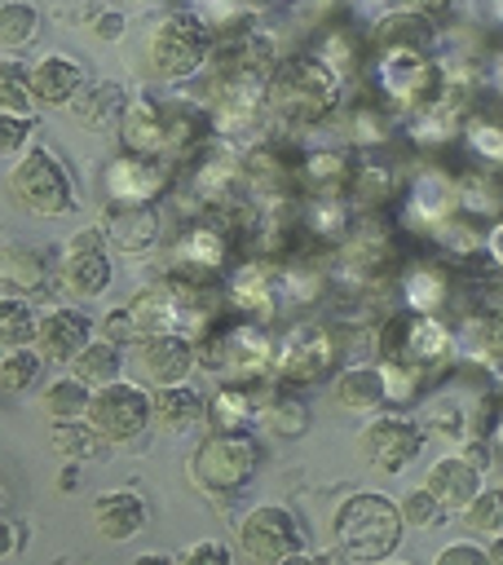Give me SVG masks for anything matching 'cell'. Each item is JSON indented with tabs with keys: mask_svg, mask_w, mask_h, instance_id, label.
<instances>
[{
	"mask_svg": "<svg viewBox=\"0 0 503 565\" xmlns=\"http://www.w3.org/2000/svg\"><path fill=\"white\" fill-rule=\"evenodd\" d=\"M344 75L322 53L278 57L269 75V115L282 128H313L340 110Z\"/></svg>",
	"mask_w": 503,
	"mask_h": 565,
	"instance_id": "obj_1",
	"label": "cell"
},
{
	"mask_svg": "<svg viewBox=\"0 0 503 565\" xmlns=\"http://www.w3.org/2000/svg\"><path fill=\"white\" fill-rule=\"evenodd\" d=\"M406 530L402 503H393L388 494L375 490H353L340 499L335 516H331V539L349 552V561H384L397 552Z\"/></svg>",
	"mask_w": 503,
	"mask_h": 565,
	"instance_id": "obj_2",
	"label": "cell"
},
{
	"mask_svg": "<svg viewBox=\"0 0 503 565\" xmlns=\"http://www.w3.org/2000/svg\"><path fill=\"white\" fill-rule=\"evenodd\" d=\"M375 349L379 358L388 362H406L415 366L419 375H432V371H446L463 358V344L459 335L441 322V313H415V309H397L379 322L375 331Z\"/></svg>",
	"mask_w": 503,
	"mask_h": 565,
	"instance_id": "obj_3",
	"label": "cell"
},
{
	"mask_svg": "<svg viewBox=\"0 0 503 565\" xmlns=\"http://www.w3.org/2000/svg\"><path fill=\"white\" fill-rule=\"evenodd\" d=\"M212 49H216L212 22L194 9H176L154 22L146 40V62L163 84H190L212 66Z\"/></svg>",
	"mask_w": 503,
	"mask_h": 565,
	"instance_id": "obj_4",
	"label": "cell"
},
{
	"mask_svg": "<svg viewBox=\"0 0 503 565\" xmlns=\"http://www.w3.org/2000/svg\"><path fill=\"white\" fill-rule=\"evenodd\" d=\"M441 84H446V71L424 49H379V53H371V88L397 115H415V110L432 106Z\"/></svg>",
	"mask_w": 503,
	"mask_h": 565,
	"instance_id": "obj_5",
	"label": "cell"
},
{
	"mask_svg": "<svg viewBox=\"0 0 503 565\" xmlns=\"http://www.w3.org/2000/svg\"><path fill=\"white\" fill-rule=\"evenodd\" d=\"M260 468V441L252 433H212L185 459V477L207 499H234Z\"/></svg>",
	"mask_w": 503,
	"mask_h": 565,
	"instance_id": "obj_6",
	"label": "cell"
},
{
	"mask_svg": "<svg viewBox=\"0 0 503 565\" xmlns=\"http://www.w3.org/2000/svg\"><path fill=\"white\" fill-rule=\"evenodd\" d=\"M9 194L31 216H66L75 212V177L49 146H31L22 159L9 163Z\"/></svg>",
	"mask_w": 503,
	"mask_h": 565,
	"instance_id": "obj_7",
	"label": "cell"
},
{
	"mask_svg": "<svg viewBox=\"0 0 503 565\" xmlns=\"http://www.w3.org/2000/svg\"><path fill=\"white\" fill-rule=\"evenodd\" d=\"M88 424H93L110 446H132V441H141L146 428L154 424V388L132 384V380H115V384L93 388Z\"/></svg>",
	"mask_w": 503,
	"mask_h": 565,
	"instance_id": "obj_8",
	"label": "cell"
},
{
	"mask_svg": "<svg viewBox=\"0 0 503 565\" xmlns=\"http://www.w3.org/2000/svg\"><path fill=\"white\" fill-rule=\"evenodd\" d=\"M304 547H309L304 543V525L287 503H256L238 521V552L247 561L282 565V561H300Z\"/></svg>",
	"mask_w": 503,
	"mask_h": 565,
	"instance_id": "obj_9",
	"label": "cell"
},
{
	"mask_svg": "<svg viewBox=\"0 0 503 565\" xmlns=\"http://www.w3.org/2000/svg\"><path fill=\"white\" fill-rule=\"evenodd\" d=\"M229 260H234V238L216 221L185 225L176 243L168 247V274L190 278V282H225V274L234 269Z\"/></svg>",
	"mask_w": 503,
	"mask_h": 565,
	"instance_id": "obj_10",
	"label": "cell"
},
{
	"mask_svg": "<svg viewBox=\"0 0 503 565\" xmlns=\"http://www.w3.org/2000/svg\"><path fill=\"white\" fill-rule=\"evenodd\" d=\"M424 437H428L424 419H410L402 411H375V419H366L357 433V450L371 468L393 477L415 463V455L424 450Z\"/></svg>",
	"mask_w": 503,
	"mask_h": 565,
	"instance_id": "obj_11",
	"label": "cell"
},
{
	"mask_svg": "<svg viewBox=\"0 0 503 565\" xmlns=\"http://www.w3.org/2000/svg\"><path fill=\"white\" fill-rule=\"evenodd\" d=\"M225 300L238 318L269 322L287 300H282V260L278 256H247L225 274Z\"/></svg>",
	"mask_w": 503,
	"mask_h": 565,
	"instance_id": "obj_12",
	"label": "cell"
},
{
	"mask_svg": "<svg viewBox=\"0 0 503 565\" xmlns=\"http://www.w3.org/2000/svg\"><path fill=\"white\" fill-rule=\"evenodd\" d=\"M172 185V159L163 154H137L119 150L101 168V194L106 203H159Z\"/></svg>",
	"mask_w": 503,
	"mask_h": 565,
	"instance_id": "obj_13",
	"label": "cell"
},
{
	"mask_svg": "<svg viewBox=\"0 0 503 565\" xmlns=\"http://www.w3.org/2000/svg\"><path fill=\"white\" fill-rule=\"evenodd\" d=\"M335 366V335L318 322H304L296 327L282 344H278V358H274V380L278 384H291V388H309L318 380H327Z\"/></svg>",
	"mask_w": 503,
	"mask_h": 565,
	"instance_id": "obj_14",
	"label": "cell"
},
{
	"mask_svg": "<svg viewBox=\"0 0 503 565\" xmlns=\"http://www.w3.org/2000/svg\"><path fill=\"white\" fill-rule=\"evenodd\" d=\"M459 207H463L459 203V172H446V168H419L402 190V221L419 234H432Z\"/></svg>",
	"mask_w": 503,
	"mask_h": 565,
	"instance_id": "obj_15",
	"label": "cell"
},
{
	"mask_svg": "<svg viewBox=\"0 0 503 565\" xmlns=\"http://www.w3.org/2000/svg\"><path fill=\"white\" fill-rule=\"evenodd\" d=\"M137 366L150 384H181L199 366V340L190 331H154L137 340Z\"/></svg>",
	"mask_w": 503,
	"mask_h": 565,
	"instance_id": "obj_16",
	"label": "cell"
},
{
	"mask_svg": "<svg viewBox=\"0 0 503 565\" xmlns=\"http://www.w3.org/2000/svg\"><path fill=\"white\" fill-rule=\"evenodd\" d=\"M97 225L106 230V243L115 252H124V256L150 252L159 243V234H163V216H159L154 203H106Z\"/></svg>",
	"mask_w": 503,
	"mask_h": 565,
	"instance_id": "obj_17",
	"label": "cell"
},
{
	"mask_svg": "<svg viewBox=\"0 0 503 565\" xmlns=\"http://www.w3.org/2000/svg\"><path fill=\"white\" fill-rule=\"evenodd\" d=\"M269 384L274 380H265V384L221 380V388L207 397V424H212V433H252L260 424Z\"/></svg>",
	"mask_w": 503,
	"mask_h": 565,
	"instance_id": "obj_18",
	"label": "cell"
},
{
	"mask_svg": "<svg viewBox=\"0 0 503 565\" xmlns=\"http://www.w3.org/2000/svg\"><path fill=\"white\" fill-rule=\"evenodd\" d=\"M168 137H172V110L154 102L150 93H137L119 119V146L137 154H163L168 159Z\"/></svg>",
	"mask_w": 503,
	"mask_h": 565,
	"instance_id": "obj_19",
	"label": "cell"
},
{
	"mask_svg": "<svg viewBox=\"0 0 503 565\" xmlns=\"http://www.w3.org/2000/svg\"><path fill=\"white\" fill-rule=\"evenodd\" d=\"M62 287L79 300H97L110 291V278H115V265H110V252L106 243H66L62 247Z\"/></svg>",
	"mask_w": 503,
	"mask_h": 565,
	"instance_id": "obj_20",
	"label": "cell"
},
{
	"mask_svg": "<svg viewBox=\"0 0 503 565\" xmlns=\"http://www.w3.org/2000/svg\"><path fill=\"white\" fill-rule=\"evenodd\" d=\"M366 40H371V53H379V49H424V53H432L441 44V35L432 26V13L410 9V4L379 13Z\"/></svg>",
	"mask_w": 503,
	"mask_h": 565,
	"instance_id": "obj_21",
	"label": "cell"
},
{
	"mask_svg": "<svg viewBox=\"0 0 503 565\" xmlns=\"http://www.w3.org/2000/svg\"><path fill=\"white\" fill-rule=\"evenodd\" d=\"M146 521H150L146 499H141L137 490H128V486L101 490V494L93 499V530H97L106 543H128V539H137V534L146 530Z\"/></svg>",
	"mask_w": 503,
	"mask_h": 565,
	"instance_id": "obj_22",
	"label": "cell"
},
{
	"mask_svg": "<svg viewBox=\"0 0 503 565\" xmlns=\"http://www.w3.org/2000/svg\"><path fill=\"white\" fill-rule=\"evenodd\" d=\"M331 397L335 406L353 411V415H375L388 406V375L384 362H353L331 380Z\"/></svg>",
	"mask_w": 503,
	"mask_h": 565,
	"instance_id": "obj_23",
	"label": "cell"
},
{
	"mask_svg": "<svg viewBox=\"0 0 503 565\" xmlns=\"http://www.w3.org/2000/svg\"><path fill=\"white\" fill-rule=\"evenodd\" d=\"M397 287H402L406 309H415V313H441L450 305L454 274L441 260H406L402 274H397Z\"/></svg>",
	"mask_w": 503,
	"mask_h": 565,
	"instance_id": "obj_24",
	"label": "cell"
},
{
	"mask_svg": "<svg viewBox=\"0 0 503 565\" xmlns=\"http://www.w3.org/2000/svg\"><path fill=\"white\" fill-rule=\"evenodd\" d=\"M93 340V322H88V313H79V309H71V305H57V309H49V313H40V331H35V344H40V353L49 358V362H75V353L84 349Z\"/></svg>",
	"mask_w": 503,
	"mask_h": 565,
	"instance_id": "obj_25",
	"label": "cell"
},
{
	"mask_svg": "<svg viewBox=\"0 0 503 565\" xmlns=\"http://www.w3.org/2000/svg\"><path fill=\"white\" fill-rule=\"evenodd\" d=\"M88 84V71H84V62L79 57H71V53H44L35 66H31V88H35V97H40V106H71L75 97H79V88Z\"/></svg>",
	"mask_w": 503,
	"mask_h": 565,
	"instance_id": "obj_26",
	"label": "cell"
},
{
	"mask_svg": "<svg viewBox=\"0 0 503 565\" xmlns=\"http://www.w3.org/2000/svg\"><path fill=\"white\" fill-rule=\"evenodd\" d=\"M357 159L344 146H313L300 159V190L304 194H349Z\"/></svg>",
	"mask_w": 503,
	"mask_h": 565,
	"instance_id": "obj_27",
	"label": "cell"
},
{
	"mask_svg": "<svg viewBox=\"0 0 503 565\" xmlns=\"http://www.w3.org/2000/svg\"><path fill=\"white\" fill-rule=\"evenodd\" d=\"M124 110H128V93H124V84H115V79H88V84L79 88V97L66 106V115H71L79 128H88V132H106L110 124L119 128Z\"/></svg>",
	"mask_w": 503,
	"mask_h": 565,
	"instance_id": "obj_28",
	"label": "cell"
},
{
	"mask_svg": "<svg viewBox=\"0 0 503 565\" xmlns=\"http://www.w3.org/2000/svg\"><path fill=\"white\" fill-rule=\"evenodd\" d=\"M424 486L441 499V508H446V512H459V508H468V503H472V494L481 490V468H477L463 450H454V455H441V459L428 468Z\"/></svg>",
	"mask_w": 503,
	"mask_h": 565,
	"instance_id": "obj_29",
	"label": "cell"
},
{
	"mask_svg": "<svg viewBox=\"0 0 503 565\" xmlns=\"http://www.w3.org/2000/svg\"><path fill=\"white\" fill-rule=\"evenodd\" d=\"M260 424L282 437V441H296L309 433V402H304V388H291V384H269L265 393V411H260Z\"/></svg>",
	"mask_w": 503,
	"mask_h": 565,
	"instance_id": "obj_30",
	"label": "cell"
},
{
	"mask_svg": "<svg viewBox=\"0 0 503 565\" xmlns=\"http://www.w3.org/2000/svg\"><path fill=\"white\" fill-rule=\"evenodd\" d=\"M481 221H485V216L459 207V212L446 216L428 238L437 243V252H441L446 260L463 265V260H472V256H485V230H481Z\"/></svg>",
	"mask_w": 503,
	"mask_h": 565,
	"instance_id": "obj_31",
	"label": "cell"
},
{
	"mask_svg": "<svg viewBox=\"0 0 503 565\" xmlns=\"http://www.w3.org/2000/svg\"><path fill=\"white\" fill-rule=\"evenodd\" d=\"M203 415H207V402L185 380L181 384H154V424L163 433H190Z\"/></svg>",
	"mask_w": 503,
	"mask_h": 565,
	"instance_id": "obj_32",
	"label": "cell"
},
{
	"mask_svg": "<svg viewBox=\"0 0 503 565\" xmlns=\"http://www.w3.org/2000/svg\"><path fill=\"white\" fill-rule=\"evenodd\" d=\"M0 278H4V291L9 296H40L49 287V260L35 252V247H22V243H9L4 256H0Z\"/></svg>",
	"mask_w": 503,
	"mask_h": 565,
	"instance_id": "obj_33",
	"label": "cell"
},
{
	"mask_svg": "<svg viewBox=\"0 0 503 565\" xmlns=\"http://www.w3.org/2000/svg\"><path fill=\"white\" fill-rule=\"evenodd\" d=\"M402 190H406V181H402L397 168H388V163H357V172H353V181H349V199H353L357 212H379V207H388Z\"/></svg>",
	"mask_w": 503,
	"mask_h": 565,
	"instance_id": "obj_34",
	"label": "cell"
},
{
	"mask_svg": "<svg viewBox=\"0 0 503 565\" xmlns=\"http://www.w3.org/2000/svg\"><path fill=\"white\" fill-rule=\"evenodd\" d=\"M393 106H384L379 97H366V102H353V106H344V115H340V128H344V137L353 141V146H379V141H388V132H393Z\"/></svg>",
	"mask_w": 503,
	"mask_h": 565,
	"instance_id": "obj_35",
	"label": "cell"
},
{
	"mask_svg": "<svg viewBox=\"0 0 503 565\" xmlns=\"http://www.w3.org/2000/svg\"><path fill=\"white\" fill-rule=\"evenodd\" d=\"M459 203L468 212L485 216V221L503 216V172L499 168H485V163L459 172Z\"/></svg>",
	"mask_w": 503,
	"mask_h": 565,
	"instance_id": "obj_36",
	"label": "cell"
},
{
	"mask_svg": "<svg viewBox=\"0 0 503 565\" xmlns=\"http://www.w3.org/2000/svg\"><path fill=\"white\" fill-rule=\"evenodd\" d=\"M119 349H124V344H115L110 335H97V340H88V344L75 353L71 371H75L84 384H93V388L115 384V380L124 375V353H119Z\"/></svg>",
	"mask_w": 503,
	"mask_h": 565,
	"instance_id": "obj_37",
	"label": "cell"
},
{
	"mask_svg": "<svg viewBox=\"0 0 503 565\" xmlns=\"http://www.w3.org/2000/svg\"><path fill=\"white\" fill-rule=\"evenodd\" d=\"M424 428L428 433H437V437H446V441H468V437H477V419H472V411H463L459 406V397L454 393H441V397H432L428 406H424Z\"/></svg>",
	"mask_w": 503,
	"mask_h": 565,
	"instance_id": "obj_38",
	"label": "cell"
},
{
	"mask_svg": "<svg viewBox=\"0 0 503 565\" xmlns=\"http://www.w3.org/2000/svg\"><path fill=\"white\" fill-rule=\"evenodd\" d=\"M35 35H40V9L26 4V0H4V9H0V49H4V57L26 53L35 44Z\"/></svg>",
	"mask_w": 503,
	"mask_h": 565,
	"instance_id": "obj_39",
	"label": "cell"
},
{
	"mask_svg": "<svg viewBox=\"0 0 503 565\" xmlns=\"http://www.w3.org/2000/svg\"><path fill=\"white\" fill-rule=\"evenodd\" d=\"M331 282L335 278H327V269L313 260H300V256L282 260V300L287 305H318L331 291Z\"/></svg>",
	"mask_w": 503,
	"mask_h": 565,
	"instance_id": "obj_40",
	"label": "cell"
},
{
	"mask_svg": "<svg viewBox=\"0 0 503 565\" xmlns=\"http://www.w3.org/2000/svg\"><path fill=\"white\" fill-rule=\"evenodd\" d=\"M88 406H93V384H84L75 371L53 380L44 388V411L53 424H66V419H88Z\"/></svg>",
	"mask_w": 503,
	"mask_h": 565,
	"instance_id": "obj_41",
	"label": "cell"
},
{
	"mask_svg": "<svg viewBox=\"0 0 503 565\" xmlns=\"http://www.w3.org/2000/svg\"><path fill=\"white\" fill-rule=\"evenodd\" d=\"M463 146L472 150L477 163L503 172V119H499V115H485V110L477 106V110L468 115V124H463Z\"/></svg>",
	"mask_w": 503,
	"mask_h": 565,
	"instance_id": "obj_42",
	"label": "cell"
},
{
	"mask_svg": "<svg viewBox=\"0 0 503 565\" xmlns=\"http://www.w3.org/2000/svg\"><path fill=\"white\" fill-rule=\"evenodd\" d=\"M49 441H53V450H57V455H66V459H106V450H110V441H106L88 419L53 424Z\"/></svg>",
	"mask_w": 503,
	"mask_h": 565,
	"instance_id": "obj_43",
	"label": "cell"
},
{
	"mask_svg": "<svg viewBox=\"0 0 503 565\" xmlns=\"http://www.w3.org/2000/svg\"><path fill=\"white\" fill-rule=\"evenodd\" d=\"M468 331H472V340H468L463 358H485L499 375V366H503V300L481 309V318H472Z\"/></svg>",
	"mask_w": 503,
	"mask_h": 565,
	"instance_id": "obj_44",
	"label": "cell"
},
{
	"mask_svg": "<svg viewBox=\"0 0 503 565\" xmlns=\"http://www.w3.org/2000/svg\"><path fill=\"white\" fill-rule=\"evenodd\" d=\"M44 353L40 344H22V349H4L0 358V380H4V393H26L40 384V371H44Z\"/></svg>",
	"mask_w": 503,
	"mask_h": 565,
	"instance_id": "obj_45",
	"label": "cell"
},
{
	"mask_svg": "<svg viewBox=\"0 0 503 565\" xmlns=\"http://www.w3.org/2000/svg\"><path fill=\"white\" fill-rule=\"evenodd\" d=\"M35 331H40V318L26 305V296H9L4 291V305H0V340H4V349L35 344Z\"/></svg>",
	"mask_w": 503,
	"mask_h": 565,
	"instance_id": "obj_46",
	"label": "cell"
},
{
	"mask_svg": "<svg viewBox=\"0 0 503 565\" xmlns=\"http://www.w3.org/2000/svg\"><path fill=\"white\" fill-rule=\"evenodd\" d=\"M459 521L472 530V534H481V539H490V534H499L503 530V486L499 490H477L472 494V503L468 508H459Z\"/></svg>",
	"mask_w": 503,
	"mask_h": 565,
	"instance_id": "obj_47",
	"label": "cell"
},
{
	"mask_svg": "<svg viewBox=\"0 0 503 565\" xmlns=\"http://www.w3.org/2000/svg\"><path fill=\"white\" fill-rule=\"evenodd\" d=\"M0 102H4V110H18V115H35V106H40V97L31 88V71L22 75V66L13 57H4V66H0Z\"/></svg>",
	"mask_w": 503,
	"mask_h": 565,
	"instance_id": "obj_48",
	"label": "cell"
},
{
	"mask_svg": "<svg viewBox=\"0 0 503 565\" xmlns=\"http://www.w3.org/2000/svg\"><path fill=\"white\" fill-rule=\"evenodd\" d=\"M4 137H0V154H4V163H13V159H22L35 141V132H40V124H35V115H18V110H4Z\"/></svg>",
	"mask_w": 503,
	"mask_h": 565,
	"instance_id": "obj_49",
	"label": "cell"
},
{
	"mask_svg": "<svg viewBox=\"0 0 503 565\" xmlns=\"http://www.w3.org/2000/svg\"><path fill=\"white\" fill-rule=\"evenodd\" d=\"M402 516H406V525L428 530V525H437V521L446 516V508H441V499H437L428 486H419V490H410V494L402 499Z\"/></svg>",
	"mask_w": 503,
	"mask_h": 565,
	"instance_id": "obj_50",
	"label": "cell"
},
{
	"mask_svg": "<svg viewBox=\"0 0 503 565\" xmlns=\"http://www.w3.org/2000/svg\"><path fill=\"white\" fill-rule=\"evenodd\" d=\"M190 9L203 13V18H207L212 26H221V31H229L234 22L252 18V4H247V0H190Z\"/></svg>",
	"mask_w": 503,
	"mask_h": 565,
	"instance_id": "obj_51",
	"label": "cell"
},
{
	"mask_svg": "<svg viewBox=\"0 0 503 565\" xmlns=\"http://www.w3.org/2000/svg\"><path fill=\"white\" fill-rule=\"evenodd\" d=\"M101 335H110L115 344H137V327H132V313H128V305H115V309L106 313V322H101Z\"/></svg>",
	"mask_w": 503,
	"mask_h": 565,
	"instance_id": "obj_52",
	"label": "cell"
},
{
	"mask_svg": "<svg viewBox=\"0 0 503 565\" xmlns=\"http://www.w3.org/2000/svg\"><path fill=\"white\" fill-rule=\"evenodd\" d=\"M437 561H441V565H446V561H454V565L490 561V556H485V539H481V543H472V539H463V543H446V547L437 552Z\"/></svg>",
	"mask_w": 503,
	"mask_h": 565,
	"instance_id": "obj_53",
	"label": "cell"
},
{
	"mask_svg": "<svg viewBox=\"0 0 503 565\" xmlns=\"http://www.w3.org/2000/svg\"><path fill=\"white\" fill-rule=\"evenodd\" d=\"M22 547H26V521L4 516V547H0V556H4V561H18Z\"/></svg>",
	"mask_w": 503,
	"mask_h": 565,
	"instance_id": "obj_54",
	"label": "cell"
},
{
	"mask_svg": "<svg viewBox=\"0 0 503 565\" xmlns=\"http://www.w3.org/2000/svg\"><path fill=\"white\" fill-rule=\"evenodd\" d=\"M93 31H97V40H119L124 35V13L119 9H97L93 13Z\"/></svg>",
	"mask_w": 503,
	"mask_h": 565,
	"instance_id": "obj_55",
	"label": "cell"
},
{
	"mask_svg": "<svg viewBox=\"0 0 503 565\" xmlns=\"http://www.w3.org/2000/svg\"><path fill=\"white\" fill-rule=\"evenodd\" d=\"M181 561H229V547L216 543V539H203V543H190L181 552Z\"/></svg>",
	"mask_w": 503,
	"mask_h": 565,
	"instance_id": "obj_56",
	"label": "cell"
},
{
	"mask_svg": "<svg viewBox=\"0 0 503 565\" xmlns=\"http://www.w3.org/2000/svg\"><path fill=\"white\" fill-rule=\"evenodd\" d=\"M485 260L494 269H503V216H494L490 230H485Z\"/></svg>",
	"mask_w": 503,
	"mask_h": 565,
	"instance_id": "obj_57",
	"label": "cell"
},
{
	"mask_svg": "<svg viewBox=\"0 0 503 565\" xmlns=\"http://www.w3.org/2000/svg\"><path fill=\"white\" fill-rule=\"evenodd\" d=\"M485 84L503 97V49L499 53H490V66H485Z\"/></svg>",
	"mask_w": 503,
	"mask_h": 565,
	"instance_id": "obj_58",
	"label": "cell"
},
{
	"mask_svg": "<svg viewBox=\"0 0 503 565\" xmlns=\"http://www.w3.org/2000/svg\"><path fill=\"white\" fill-rule=\"evenodd\" d=\"M402 4H410V9H424V13H446V9H454V0H402Z\"/></svg>",
	"mask_w": 503,
	"mask_h": 565,
	"instance_id": "obj_59",
	"label": "cell"
},
{
	"mask_svg": "<svg viewBox=\"0 0 503 565\" xmlns=\"http://www.w3.org/2000/svg\"><path fill=\"white\" fill-rule=\"evenodd\" d=\"M485 556H490V561H494V565H503V530H499V534H490V539H485Z\"/></svg>",
	"mask_w": 503,
	"mask_h": 565,
	"instance_id": "obj_60",
	"label": "cell"
},
{
	"mask_svg": "<svg viewBox=\"0 0 503 565\" xmlns=\"http://www.w3.org/2000/svg\"><path fill=\"white\" fill-rule=\"evenodd\" d=\"M75 486H79V472H75V468H62V490H66V494H71V490H75Z\"/></svg>",
	"mask_w": 503,
	"mask_h": 565,
	"instance_id": "obj_61",
	"label": "cell"
},
{
	"mask_svg": "<svg viewBox=\"0 0 503 565\" xmlns=\"http://www.w3.org/2000/svg\"><path fill=\"white\" fill-rule=\"evenodd\" d=\"M490 13H494V26L503 31V0H490Z\"/></svg>",
	"mask_w": 503,
	"mask_h": 565,
	"instance_id": "obj_62",
	"label": "cell"
}]
</instances>
